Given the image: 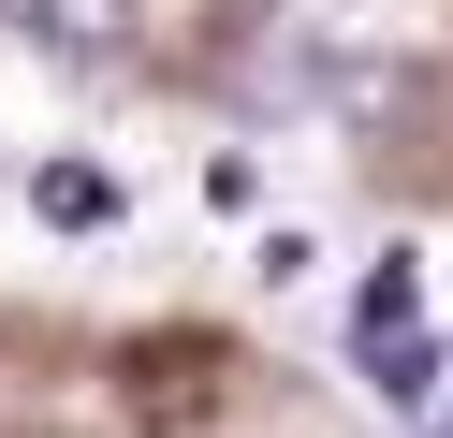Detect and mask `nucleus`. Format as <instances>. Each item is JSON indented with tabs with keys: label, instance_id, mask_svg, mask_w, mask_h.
I'll list each match as a JSON object with an SVG mask.
<instances>
[{
	"label": "nucleus",
	"instance_id": "7ed1b4c3",
	"mask_svg": "<svg viewBox=\"0 0 453 438\" xmlns=\"http://www.w3.org/2000/svg\"><path fill=\"white\" fill-rule=\"evenodd\" d=\"M30 204H44L59 234H103V219H118V175H88V161H44V175H30Z\"/></svg>",
	"mask_w": 453,
	"mask_h": 438
},
{
	"label": "nucleus",
	"instance_id": "20e7f679",
	"mask_svg": "<svg viewBox=\"0 0 453 438\" xmlns=\"http://www.w3.org/2000/svg\"><path fill=\"white\" fill-rule=\"evenodd\" d=\"M249 263H264V278H278V292H293V278H307V263H322V234H307V219H278V234H264V249H249Z\"/></svg>",
	"mask_w": 453,
	"mask_h": 438
},
{
	"label": "nucleus",
	"instance_id": "39448f33",
	"mask_svg": "<svg viewBox=\"0 0 453 438\" xmlns=\"http://www.w3.org/2000/svg\"><path fill=\"white\" fill-rule=\"evenodd\" d=\"M439 438H453V409H439Z\"/></svg>",
	"mask_w": 453,
	"mask_h": 438
},
{
	"label": "nucleus",
	"instance_id": "f03ea898",
	"mask_svg": "<svg viewBox=\"0 0 453 438\" xmlns=\"http://www.w3.org/2000/svg\"><path fill=\"white\" fill-rule=\"evenodd\" d=\"M0 29H15L30 58H118L132 0H0Z\"/></svg>",
	"mask_w": 453,
	"mask_h": 438
},
{
	"label": "nucleus",
	"instance_id": "f257e3e1",
	"mask_svg": "<svg viewBox=\"0 0 453 438\" xmlns=\"http://www.w3.org/2000/svg\"><path fill=\"white\" fill-rule=\"evenodd\" d=\"M351 350H365V380H380L395 409H439V380H453V350L424 336V263L395 249L380 278H365V307H351Z\"/></svg>",
	"mask_w": 453,
	"mask_h": 438
}]
</instances>
